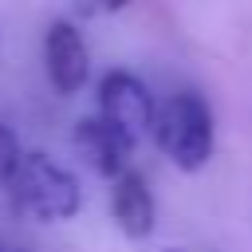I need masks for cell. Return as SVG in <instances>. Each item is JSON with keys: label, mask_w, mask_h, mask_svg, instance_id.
<instances>
[{"label": "cell", "mask_w": 252, "mask_h": 252, "mask_svg": "<svg viewBox=\"0 0 252 252\" xmlns=\"http://www.w3.org/2000/svg\"><path fill=\"white\" fill-rule=\"evenodd\" d=\"M4 185H8L12 205L39 224L71 220L83 209V189H79L75 173L63 169L59 161H51L43 150H28Z\"/></svg>", "instance_id": "6da1fadb"}, {"label": "cell", "mask_w": 252, "mask_h": 252, "mask_svg": "<svg viewBox=\"0 0 252 252\" xmlns=\"http://www.w3.org/2000/svg\"><path fill=\"white\" fill-rule=\"evenodd\" d=\"M154 142L181 173L205 169L213 158V146H217V126H213L209 102L197 91H177L165 102H158Z\"/></svg>", "instance_id": "7a4b0ae2"}, {"label": "cell", "mask_w": 252, "mask_h": 252, "mask_svg": "<svg viewBox=\"0 0 252 252\" xmlns=\"http://www.w3.org/2000/svg\"><path fill=\"white\" fill-rule=\"evenodd\" d=\"M98 114L106 122H114L126 138L142 142L146 134H154L158 102H154L150 87L138 75H130V71H106L98 79Z\"/></svg>", "instance_id": "3957f363"}, {"label": "cell", "mask_w": 252, "mask_h": 252, "mask_svg": "<svg viewBox=\"0 0 252 252\" xmlns=\"http://www.w3.org/2000/svg\"><path fill=\"white\" fill-rule=\"evenodd\" d=\"M43 71L59 94H75L91 79V55L71 20H55L43 35Z\"/></svg>", "instance_id": "277c9868"}, {"label": "cell", "mask_w": 252, "mask_h": 252, "mask_svg": "<svg viewBox=\"0 0 252 252\" xmlns=\"http://www.w3.org/2000/svg\"><path fill=\"white\" fill-rule=\"evenodd\" d=\"M134 138H126L114 122H106L102 114H87L75 122V150L83 154V161L98 173V177H122L130 169L134 158Z\"/></svg>", "instance_id": "5b68a950"}, {"label": "cell", "mask_w": 252, "mask_h": 252, "mask_svg": "<svg viewBox=\"0 0 252 252\" xmlns=\"http://www.w3.org/2000/svg\"><path fill=\"white\" fill-rule=\"evenodd\" d=\"M110 217L122 228V236H130V240H146L154 232L158 205H154V193H150L142 173L126 169L122 177L110 181Z\"/></svg>", "instance_id": "8992f818"}, {"label": "cell", "mask_w": 252, "mask_h": 252, "mask_svg": "<svg viewBox=\"0 0 252 252\" xmlns=\"http://www.w3.org/2000/svg\"><path fill=\"white\" fill-rule=\"evenodd\" d=\"M20 158H24V150H20L16 130H12L8 122H0V181H8V177H12V169L20 165Z\"/></svg>", "instance_id": "52a82bcc"}, {"label": "cell", "mask_w": 252, "mask_h": 252, "mask_svg": "<svg viewBox=\"0 0 252 252\" xmlns=\"http://www.w3.org/2000/svg\"><path fill=\"white\" fill-rule=\"evenodd\" d=\"M130 0H94V8H102V12H122Z\"/></svg>", "instance_id": "ba28073f"}]
</instances>
